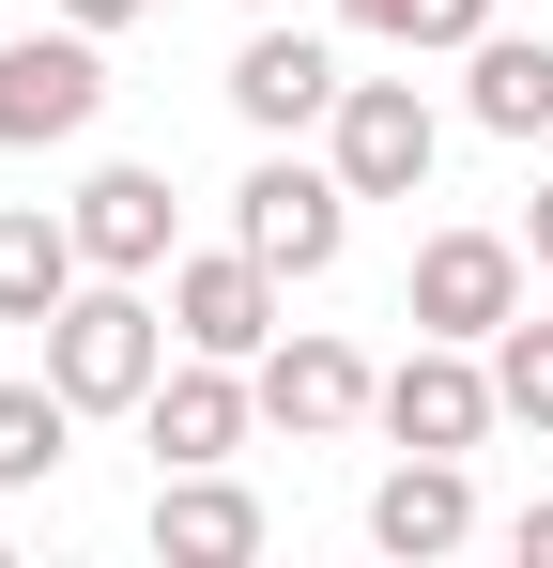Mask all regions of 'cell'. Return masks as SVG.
Wrapping results in <instances>:
<instances>
[{"instance_id": "obj_1", "label": "cell", "mask_w": 553, "mask_h": 568, "mask_svg": "<svg viewBox=\"0 0 553 568\" xmlns=\"http://www.w3.org/2000/svg\"><path fill=\"white\" fill-rule=\"evenodd\" d=\"M31 338H47V384H62L78 415H139V399L170 384V307L139 277H78Z\"/></svg>"}, {"instance_id": "obj_2", "label": "cell", "mask_w": 553, "mask_h": 568, "mask_svg": "<svg viewBox=\"0 0 553 568\" xmlns=\"http://www.w3.org/2000/svg\"><path fill=\"white\" fill-rule=\"evenodd\" d=\"M92 108H108V31H16L0 47V154H62L92 139Z\"/></svg>"}, {"instance_id": "obj_3", "label": "cell", "mask_w": 553, "mask_h": 568, "mask_svg": "<svg viewBox=\"0 0 553 568\" xmlns=\"http://www.w3.org/2000/svg\"><path fill=\"white\" fill-rule=\"evenodd\" d=\"M231 246H262L276 277H339V246H354V185H339V154L308 170V154H262L247 185H231Z\"/></svg>"}, {"instance_id": "obj_4", "label": "cell", "mask_w": 553, "mask_h": 568, "mask_svg": "<svg viewBox=\"0 0 553 568\" xmlns=\"http://www.w3.org/2000/svg\"><path fill=\"white\" fill-rule=\"evenodd\" d=\"M323 154H339V185H354V200H415L431 170H446V123H431L415 78H354V93L323 108Z\"/></svg>"}, {"instance_id": "obj_5", "label": "cell", "mask_w": 553, "mask_h": 568, "mask_svg": "<svg viewBox=\"0 0 553 568\" xmlns=\"http://www.w3.org/2000/svg\"><path fill=\"white\" fill-rule=\"evenodd\" d=\"M369 415H384V446H446V462L507 430V399H492V354H476V338H415V354L384 369Z\"/></svg>"}, {"instance_id": "obj_6", "label": "cell", "mask_w": 553, "mask_h": 568, "mask_svg": "<svg viewBox=\"0 0 553 568\" xmlns=\"http://www.w3.org/2000/svg\"><path fill=\"white\" fill-rule=\"evenodd\" d=\"M247 384H262V430H292V446H339L369 399H384V369H369L354 338H323V323H276Z\"/></svg>"}, {"instance_id": "obj_7", "label": "cell", "mask_w": 553, "mask_h": 568, "mask_svg": "<svg viewBox=\"0 0 553 568\" xmlns=\"http://www.w3.org/2000/svg\"><path fill=\"white\" fill-rule=\"evenodd\" d=\"M400 307H415V338H476L492 354V323H523V246L507 231H431Z\"/></svg>"}, {"instance_id": "obj_8", "label": "cell", "mask_w": 553, "mask_h": 568, "mask_svg": "<svg viewBox=\"0 0 553 568\" xmlns=\"http://www.w3.org/2000/svg\"><path fill=\"white\" fill-rule=\"evenodd\" d=\"M276 262L262 246H200V262H170V338L184 354H231V369H262V338H276Z\"/></svg>"}, {"instance_id": "obj_9", "label": "cell", "mask_w": 553, "mask_h": 568, "mask_svg": "<svg viewBox=\"0 0 553 568\" xmlns=\"http://www.w3.org/2000/svg\"><path fill=\"white\" fill-rule=\"evenodd\" d=\"M139 430H154V476H184V462H231V446L262 430V384L231 369V354H184V369L139 399Z\"/></svg>"}, {"instance_id": "obj_10", "label": "cell", "mask_w": 553, "mask_h": 568, "mask_svg": "<svg viewBox=\"0 0 553 568\" xmlns=\"http://www.w3.org/2000/svg\"><path fill=\"white\" fill-rule=\"evenodd\" d=\"M62 215H78L92 277H170V262H184V246H170V170H139V154H108Z\"/></svg>"}, {"instance_id": "obj_11", "label": "cell", "mask_w": 553, "mask_h": 568, "mask_svg": "<svg viewBox=\"0 0 553 568\" xmlns=\"http://www.w3.org/2000/svg\"><path fill=\"white\" fill-rule=\"evenodd\" d=\"M339 93H354V78H339V47H323V31H292V16H262V31H247V62H231V108H247L262 139H308Z\"/></svg>"}, {"instance_id": "obj_12", "label": "cell", "mask_w": 553, "mask_h": 568, "mask_svg": "<svg viewBox=\"0 0 553 568\" xmlns=\"http://www.w3.org/2000/svg\"><path fill=\"white\" fill-rule=\"evenodd\" d=\"M276 523H262V491L231 462H184V476H154V554L170 568H247Z\"/></svg>"}, {"instance_id": "obj_13", "label": "cell", "mask_w": 553, "mask_h": 568, "mask_svg": "<svg viewBox=\"0 0 553 568\" xmlns=\"http://www.w3.org/2000/svg\"><path fill=\"white\" fill-rule=\"evenodd\" d=\"M461 538H476V491H461V462H446V446H415V462L369 491V554L431 568V554H461Z\"/></svg>"}, {"instance_id": "obj_14", "label": "cell", "mask_w": 553, "mask_h": 568, "mask_svg": "<svg viewBox=\"0 0 553 568\" xmlns=\"http://www.w3.org/2000/svg\"><path fill=\"white\" fill-rule=\"evenodd\" d=\"M461 108H476L492 139H553V31H507V16H492V31L461 47Z\"/></svg>"}, {"instance_id": "obj_15", "label": "cell", "mask_w": 553, "mask_h": 568, "mask_svg": "<svg viewBox=\"0 0 553 568\" xmlns=\"http://www.w3.org/2000/svg\"><path fill=\"white\" fill-rule=\"evenodd\" d=\"M78 277H92L78 215H47V200H0V323H47Z\"/></svg>"}, {"instance_id": "obj_16", "label": "cell", "mask_w": 553, "mask_h": 568, "mask_svg": "<svg viewBox=\"0 0 553 568\" xmlns=\"http://www.w3.org/2000/svg\"><path fill=\"white\" fill-rule=\"evenodd\" d=\"M62 446H78V399L31 369V384H0V491H31V476H62Z\"/></svg>"}, {"instance_id": "obj_17", "label": "cell", "mask_w": 553, "mask_h": 568, "mask_svg": "<svg viewBox=\"0 0 553 568\" xmlns=\"http://www.w3.org/2000/svg\"><path fill=\"white\" fill-rule=\"evenodd\" d=\"M339 31H384V47H476L492 0H339Z\"/></svg>"}, {"instance_id": "obj_18", "label": "cell", "mask_w": 553, "mask_h": 568, "mask_svg": "<svg viewBox=\"0 0 553 568\" xmlns=\"http://www.w3.org/2000/svg\"><path fill=\"white\" fill-rule=\"evenodd\" d=\"M492 399L523 415V430H553V323L523 307V323H492Z\"/></svg>"}, {"instance_id": "obj_19", "label": "cell", "mask_w": 553, "mask_h": 568, "mask_svg": "<svg viewBox=\"0 0 553 568\" xmlns=\"http://www.w3.org/2000/svg\"><path fill=\"white\" fill-rule=\"evenodd\" d=\"M507 554H523V568H553V507H523V523H507Z\"/></svg>"}, {"instance_id": "obj_20", "label": "cell", "mask_w": 553, "mask_h": 568, "mask_svg": "<svg viewBox=\"0 0 553 568\" xmlns=\"http://www.w3.org/2000/svg\"><path fill=\"white\" fill-rule=\"evenodd\" d=\"M62 16H78V31H139V0H62Z\"/></svg>"}, {"instance_id": "obj_21", "label": "cell", "mask_w": 553, "mask_h": 568, "mask_svg": "<svg viewBox=\"0 0 553 568\" xmlns=\"http://www.w3.org/2000/svg\"><path fill=\"white\" fill-rule=\"evenodd\" d=\"M523 246H539V277H553V185H539V215H523Z\"/></svg>"}, {"instance_id": "obj_22", "label": "cell", "mask_w": 553, "mask_h": 568, "mask_svg": "<svg viewBox=\"0 0 553 568\" xmlns=\"http://www.w3.org/2000/svg\"><path fill=\"white\" fill-rule=\"evenodd\" d=\"M247 16H276V0H247Z\"/></svg>"}]
</instances>
